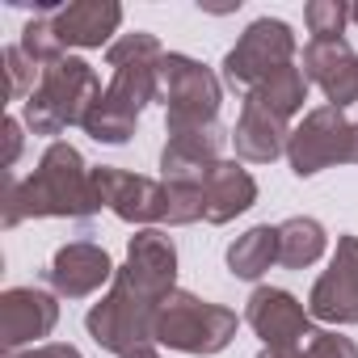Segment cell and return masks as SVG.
Returning a JSON list of instances; mask_svg holds the SVG:
<instances>
[{"instance_id": "cell-1", "label": "cell", "mask_w": 358, "mask_h": 358, "mask_svg": "<svg viewBox=\"0 0 358 358\" xmlns=\"http://www.w3.org/2000/svg\"><path fill=\"white\" fill-rule=\"evenodd\" d=\"M101 211V199L93 190V169L85 164V156L55 139L38 169L30 177H17L9 173V186H5V228H17L26 220H93Z\"/></svg>"}, {"instance_id": "cell-2", "label": "cell", "mask_w": 358, "mask_h": 358, "mask_svg": "<svg viewBox=\"0 0 358 358\" xmlns=\"http://www.w3.org/2000/svg\"><path fill=\"white\" fill-rule=\"evenodd\" d=\"M160 43L156 34H122L118 43L106 47V64L114 68L106 93L85 118V131L97 143H127L139 127V114L148 101H156V72H160Z\"/></svg>"}, {"instance_id": "cell-3", "label": "cell", "mask_w": 358, "mask_h": 358, "mask_svg": "<svg viewBox=\"0 0 358 358\" xmlns=\"http://www.w3.org/2000/svg\"><path fill=\"white\" fill-rule=\"evenodd\" d=\"M101 93L106 89H101L93 64H85L76 55H64L59 64L43 68L38 89L26 101V127L34 135H64L68 127H85L89 110L97 106Z\"/></svg>"}, {"instance_id": "cell-4", "label": "cell", "mask_w": 358, "mask_h": 358, "mask_svg": "<svg viewBox=\"0 0 358 358\" xmlns=\"http://www.w3.org/2000/svg\"><path fill=\"white\" fill-rule=\"evenodd\" d=\"M241 316L224 303L199 299L190 291H173L152 324V341L177 350V354H194V358H211L220 350H228L236 341Z\"/></svg>"}, {"instance_id": "cell-5", "label": "cell", "mask_w": 358, "mask_h": 358, "mask_svg": "<svg viewBox=\"0 0 358 358\" xmlns=\"http://www.w3.org/2000/svg\"><path fill=\"white\" fill-rule=\"evenodd\" d=\"M160 295H152L148 287H139L127 270L114 274L110 291L101 295V303L89 308L85 316V329L89 337L110 350V354H131L139 345H152V324H156V312H160Z\"/></svg>"}, {"instance_id": "cell-6", "label": "cell", "mask_w": 358, "mask_h": 358, "mask_svg": "<svg viewBox=\"0 0 358 358\" xmlns=\"http://www.w3.org/2000/svg\"><path fill=\"white\" fill-rule=\"evenodd\" d=\"M156 101L164 106L169 135L173 131H194V127L220 122L224 85L207 64H199L190 55H177V51H164L160 72H156Z\"/></svg>"}, {"instance_id": "cell-7", "label": "cell", "mask_w": 358, "mask_h": 358, "mask_svg": "<svg viewBox=\"0 0 358 358\" xmlns=\"http://www.w3.org/2000/svg\"><path fill=\"white\" fill-rule=\"evenodd\" d=\"M287 64H295V34L287 22L278 17H262L253 22L241 43L224 55V80L232 89H245L253 93L262 80H270L274 72H282Z\"/></svg>"}, {"instance_id": "cell-8", "label": "cell", "mask_w": 358, "mask_h": 358, "mask_svg": "<svg viewBox=\"0 0 358 358\" xmlns=\"http://www.w3.org/2000/svg\"><path fill=\"white\" fill-rule=\"evenodd\" d=\"M287 160H291L295 177H312L333 164H354V122L345 118V110L320 106V110L303 114V122L291 131Z\"/></svg>"}, {"instance_id": "cell-9", "label": "cell", "mask_w": 358, "mask_h": 358, "mask_svg": "<svg viewBox=\"0 0 358 358\" xmlns=\"http://www.w3.org/2000/svg\"><path fill=\"white\" fill-rule=\"evenodd\" d=\"M308 316L324 324H358V236H337L329 270L312 282Z\"/></svg>"}, {"instance_id": "cell-10", "label": "cell", "mask_w": 358, "mask_h": 358, "mask_svg": "<svg viewBox=\"0 0 358 358\" xmlns=\"http://www.w3.org/2000/svg\"><path fill=\"white\" fill-rule=\"evenodd\" d=\"M93 190L101 199V207H110L122 224H164V182L152 177L114 169V164H97L93 169Z\"/></svg>"}, {"instance_id": "cell-11", "label": "cell", "mask_w": 358, "mask_h": 358, "mask_svg": "<svg viewBox=\"0 0 358 358\" xmlns=\"http://www.w3.org/2000/svg\"><path fill=\"white\" fill-rule=\"evenodd\" d=\"M245 320H249V329H253L266 345H274V350H303L308 337L316 333L308 308H303L291 291H282V287H257V291L249 295Z\"/></svg>"}, {"instance_id": "cell-12", "label": "cell", "mask_w": 358, "mask_h": 358, "mask_svg": "<svg viewBox=\"0 0 358 358\" xmlns=\"http://www.w3.org/2000/svg\"><path fill=\"white\" fill-rule=\"evenodd\" d=\"M55 324H59L55 295L38 287H9L0 295V345H5V354H17V345L47 337Z\"/></svg>"}, {"instance_id": "cell-13", "label": "cell", "mask_w": 358, "mask_h": 358, "mask_svg": "<svg viewBox=\"0 0 358 358\" xmlns=\"http://www.w3.org/2000/svg\"><path fill=\"white\" fill-rule=\"evenodd\" d=\"M114 262L101 245L93 241H72L64 249H55L51 266H47V282L55 295L64 299H89L93 291H101L106 282H114Z\"/></svg>"}, {"instance_id": "cell-14", "label": "cell", "mask_w": 358, "mask_h": 358, "mask_svg": "<svg viewBox=\"0 0 358 358\" xmlns=\"http://www.w3.org/2000/svg\"><path fill=\"white\" fill-rule=\"evenodd\" d=\"M303 76L320 85L333 110H350L358 101V55L345 38H312L303 47Z\"/></svg>"}, {"instance_id": "cell-15", "label": "cell", "mask_w": 358, "mask_h": 358, "mask_svg": "<svg viewBox=\"0 0 358 358\" xmlns=\"http://www.w3.org/2000/svg\"><path fill=\"white\" fill-rule=\"evenodd\" d=\"M232 135L211 122V127H194V131H173L164 152H160V177L164 182H203L207 169L220 164V152Z\"/></svg>"}, {"instance_id": "cell-16", "label": "cell", "mask_w": 358, "mask_h": 358, "mask_svg": "<svg viewBox=\"0 0 358 358\" xmlns=\"http://www.w3.org/2000/svg\"><path fill=\"white\" fill-rule=\"evenodd\" d=\"M232 143H236V156L241 160L270 164L291 143V118H282L278 110H270L266 101H257L253 93H245L241 118H236V131H232Z\"/></svg>"}, {"instance_id": "cell-17", "label": "cell", "mask_w": 358, "mask_h": 358, "mask_svg": "<svg viewBox=\"0 0 358 358\" xmlns=\"http://www.w3.org/2000/svg\"><path fill=\"white\" fill-rule=\"evenodd\" d=\"M139 287H148L152 295L169 299L177 291V245L173 236H164L160 228H143L131 236L127 245V266H122Z\"/></svg>"}, {"instance_id": "cell-18", "label": "cell", "mask_w": 358, "mask_h": 358, "mask_svg": "<svg viewBox=\"0 0 358 358\" xmlns=\"http://www.w3.org/2000/svg\"><path fill=\"white\" fill-rule=\"evenodd\" d=\"M51 26L59 34L64 47H101L118 34L122 26V5L114 0H76V5H64L59 13H51Z\"/></svg>"}, {"instance_id": "cell-19", "label": "cell", "mask_w": 358, "mask_h": 358, "mask_svg": "<svg viewBox=\"0 0 358 358\" xmlns=\"http://www.w3.org/2000/svg\"><path fill=\"white\" fill-rule=\"evenodd\" d=\"M253 203H257V182L249 169H241L236 160H220L215 169H207L203 177V220L207 224H228L245 215Z\"/></svg>"}, {"instance_id": "cell-20", "label": "cell", "mask_w": 358, "mask_h": 358, "mask_svg": "<svg viewBox=\"0 0 358 358\" xmlns=\"http://www.w3.org/2000/svg\"><path fill=\"white\" fill-rule=\"evenodd\" d=\"M324 245L329 236L312 215H291L287 224H278V266L287 270H308L312 262L324 257Z\"/></svg>"}, {"instance_id": "cell-21", "label": "cell", "mask_w": 358, "mask_h": 358, "mask_svg": "<svg viewBox=\"0 0 358 358\" xmlns=\"http://www.w3.org/2000/svg\"><path fill=\"white\" fill-rule=\"evenodd\" d=\"M274 262H278V228L270 224H257L228 245V270L245 282H257Z\"/></svg>"}, {"instance_id": "cell-22", "label": "cell", "mask_w": 358, "mask_h": 358, "mask_svg": "<svg viewBox=\"0 0 358 358\" xmlns=\"http://www.w3.org/2000/svg\"><path fill=\"white\" fill-rule=\"evenodd\" d=\"M308 76H303V68H295V64H287L282 72H274L270 80H262L257 89H253V97L257 101H266L270 110H278L282 118H295L299 110H303V101H308Z\"/></svg>"}, {"instance_id": "cell-23", "label": "cell", "mask_w": 358, "mask_h": 358, "mask_svg": "<svg viewBox=\"0 0 358 358\" xmlns=\"http://www.w3.org/2000/svg\"><path fill=\"white\" fill-rule=\"evenodd\" d=\"M203 220V182H164V224L182 228Z\"/></svg>"}, {"instance_id": "cell-24", "label": "cell", "mask_w": 358, "mask_h": 358, "mask_svg": "<svg viewBox=\"0 0 358 358\" xmlns=\"http://www.w3.org/2000/svg\"><path fill=\"white\" fill-rule=\"evenodd\" d=\"M22 51H26L38 68H51V64L64 59V43H59L51 17H34V22H26V30H22Z\"/></svg>"}, {"instance_id": "cell-25", "label": "cell", "mask_w": 358, "mask_h": 358, "mask_svg": "<svg viewBox=\"0 0 358 358\" xmlns=\"http://www.w3.org/2000/svg\"><path fill=\"white\" fill-rule=\"evenodd\" d=\"M303 22H308L312 38H341L345 22H350V5H341V0H312L303 9Z\"/></svg>"}, {"instance_id": "cell-26", "label": "cell", "mask_w": 358, "mask_h": 358, "mask_svg": "<svg viewBox=\"0 0 358 358\" xmlns=\"http://www.w3.org/2000/svg\"><path fill=\"white\" fill-rule=\"evenodd\" d=\"M5 68H9V97L13 101H30V93L38 89L34 85V72H38V64L22 51V43H13V47H5Z\"/></svg>"}, {"instance_id": "cell-27", "label": "cell", "mask_w": 358, "mask_h": 358, "mask_svg": "<svg viewBox=\"0 0 358 358\" xmlns=\"http://www.w3.org/2000/svg\"><path fill=\"white\" fill-rule=\"evenodd\" d=\"M303 358H358V345L341 333H312L303 345Z\"/></svg>"}, {"instance_id": "cell-28", "label": "cell", "mask_w": 358, "mask_h": 358, "mask_svg": "<svg viewBox=\"0 0 358 358\" xmlns=\"http://www.w3.org/2000/svg\"><path fill=\"white\" fill-rule=\"evenodd\" d=\"M9 358H80V350L68 345V341H47V345H34V350H26V354H9Z\"/></svg>"}, {"instance_id": "cell-29", "label": "cell", "mask_w": 358, "mask_h": 358, "mask_svg": "<svg viewBox=\"0 0 358 358\" xmlns=\"http://www.w3.org/2000/svg\"><path fill=\"white\" fill-rule=\"evenodd\" d=\"M5 139H9L5 169H13V164H17V152H22V122H17V118H5Z\"/></svg>"}, {"instance_id": "cell-30", "label": "cell", "mask_w": 358, "mask_h": 358, "mask_svg": "<svg viewBox=\"0 0 358 358\" xmlns=\"http://www.w3.org/2000/svg\"><path fill=\"white\" fill-rule=\"evenodd\" d=\"M257 358H303V350H274V345H266Z\"/></svg>"}, {"instance_id": "cell-31", "label": "cell", "mask_w": 358, "mask_h": 358, "mask_svg": "<svg viewBox=\"0 0 358 358\" xmlns=\"http://www.w3.org/2000/svg\"><path fill=\"white\" fill-rule=\"evenodd\" d=\"M122 358H160L152 345H139V350H131V354H122Z\"/></svg>"}, {"instance_id": "cell-32", "label": "cell", "mask_w": 358, "mask_h": 358, "mask_svg": "<svg viewBox=\"0 0 358 358\" xmlns=\"http://www.w3.org/2000/svg\"><path fill=\"white\" fill-rule=\"evenodd\" d=\"M354 164H358V122H354Z\"/></svg>"}, {"instance_id": "cell-33", "label": "cell", "mask_w": 358, "mask_h": 358, "mask_svg": "<svg viewBox=\"0 0 358 358\" xmlns=\"http://www.w3.org/2000/svg\"><path fill=\"white\" fill-rule=\"evenodd\" d=\"M350 22H358V5H354V9H350Z\"/></svg>"}]
</instances>
